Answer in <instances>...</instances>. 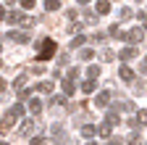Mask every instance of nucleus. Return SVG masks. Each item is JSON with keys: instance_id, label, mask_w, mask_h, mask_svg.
Returning a JSON list of instances; mask_svg holds the SVG:
<instances>
[{"instance_id": "obj_22", "label": "nucleus", "mask_w": 147, "mask_h": 145, "mask_svg": "<svg viewBox=\"0 0 147 145\" xmlns=\"http://www.w3.org/2000/svg\"><path fill=\"white\" fill-rule=\"evenodd\" d=\"M26 79H29L26 74H18V77H16V82H13V87H16V90H21V87L26 84Z\"/></svg>"}, {"instance_id": "obj_23", "label": "nucleus", "mask_w": 147, "mask_h": 145, "mask_svg": "<svg viewBox=\"0 0 147 145\" xmlns=\"http://www.w3.org/2000/svg\"><path fill=\"white\" fill-rule=\"evenodd\" d=\"M87 77L97 79V77H100V66H89V69H87Z\"/></svg>"}, {"instance_id": "obj_30", "label": "nucleus", "mask_w": 147, "mask_h": 145, "mask_svg": "<svg viewBox=\"0 0 147 145\" xmlns=\"http://www.w3.org/2000/svg\"><path fill=\"white\" fill-rule=\"evenodd\" d=\"M139 71H144V74H147V56H144V61H142V66H139Z\"/></svg>"}, {"instance_id": "obj_29", "label": "nucleus", "mask_w": 147, "mask_h": 145, "mask_svg": "<svg viewBox=\"0 0 147 145\" xmlns=\"http://www.w3.org/2000/svg\"><path fill=\"white\" fill-rule=\"evenodd\" d=\"M5 87H8V84H5V79H3V77H0V95H3V93H5Z\"/></svg>"}, {"instance_id": "obj_10", "label": "nucleus", "mask_w": 147, "mask_h": 145, "mask_svg": "<svg viewBox=\"0 0 147 145\" xmlns=\"http://www.w3.org/2000/svg\"><path fill=\"white\" fill-rule=\"evenodd\" d=\"M95 87H97V82L89 77V79H84V82H82V93H87V95H89V93H95Z\"/></svg>"}, {"instance_id": "obj_16", "label": "nucleus", "mask_w": 147, "mask_h": 145, "mask_svg": "<svg viewBox=\"0 0 147 145\" xmlns=\"http://www.w3.org/2000/svg\"><path fill=\"white\" fill-rule=\"evenodd\" d=\"M50 90H53V82H40L34 87V93H50Z\"/></svg>"}, {"instance_id": "obj_13", "label": "nucleus", "mask_w": 147, "mask_h": 145, "mask_svg": "<svg viewBox=\"0 0 147 145\" xmlns=\"http://www.w3.org/2000/svg\"><path fill=\"white\" fill-rule=\"evenodd\" d=\"M134 56H137V50H134V48H126V50H121L118 58H121V61H131Z\"/></svg>"}, {"instance_id": "obj_34", "label": "nucleus", "mask_w": 147, "mask_h": 145, "mask_svg": "<svg viewBox=\"0 0 147 145\" xmlns=\"http://www.w3.org/2000/svg\"><path fill=\"white\" fill-rule=\"evenodd\" d=\"M137 3H142V0H137Z\"/></svg>"}, {"instance_id": "obj_28", "label": "nucleus", "mask_w": 147, "mask_h": 145, "mask_svg": "<svg viewBox=\"0 0 147 145\" xmlns=\"http://www.w3.org/2000/svg\"><path fill=\"white\" fill-rule=\"evenodd\" d=\"M21 8H34V0H21Z\"/></svg>"}, {"instance_id": "obj_31", "label": "nucleus", "mask_w": 147, "mask_h": 145, "mask_svg": "<svg viewBox=\"0 0 147 145\" xmlns=\"http://www.w3.org/2000/svg\"><path fill=\"white\" fill-rule=\"evenodd\" d=\"M3 16H5V8H3V5H0V21H3Z\"/></svg>"}, {"instance_id": "obj_2", "label": "nucleus", "mask_w": 147, "mask_h": 145, "mask_svg": "<svg viewBox=\"0 0 147 145\" xmlns=\"http://www.w3.org/2000/svg\"><path fill=\"white\" fill-rule=\"evenodd\" d=\"M53 56H55V40H53V37H45V40L40 42L37 58H40V61H47V58H53Z\"/></svg>"}, {"instance_id": "obj_3", "label": "nucleus", "mask_w": 147, "mask_h": 145, "mask_svg": "<svg viewBox=\"0 0 147 145\" xmlns=\"http://www.w3.org/2000/svg\"><path fill=\"white\" fill-rule=\"evenodd\" d=\"M121 40H126L129 45H139V42L144 40V29H131V32L121 34Z\"/></svg>"}, {"instance_id": "obj_32", "label": "nucleus", "mask_w": 147, "mask_h": 145, "mask_svg": "<svg viewBox=\"0 0 147 145\" xmlns=\"http://www.w3.org/2000/svg\"><path fill=\"white\" fill-rule=\"evenodd\" d=\"M5 3H8V5H13V3H16V0H5Z\"/></svg>"}, {"instance_id": "obj_26", "label": "nucleus", "mask_w": 147, "mask_h": 145, "mask_svg": "<svg viewBox=\"0 0 147 145\" xmlns=\"http://www.w3.org/2000/svg\"><path fill=\"white\" fill-rule=\"evenodd\" d=\"M68 77H71V79H76V77H79V66H74V69H68Z\"/></svg>"}, {"instance_id": "obj_11", "label": "nucleus", "mask_w": 147, "mask_h": 145, "mask_svg": "<svg viewBox=\"0 0 147 145\" xmlns=\"http://www.w3.org/2000/svg\"><path fill=\"white\" fill-rule=\"evenodd\" d=\"M61 82H63V93H66V95H74V90H76L74 79H71V77H66V79H61Z\"/></svg>"}, {"instance_id": "obj_33", "label": "nucleus", "mask_w": 147, "mask_h": 145, "mask_svg": "<svg viewBox=\"0 0 147 145\" xmlns=\"http://www.w3.org/2000/svg\"><path fill=\"white\" fill-rule=\"evenodd\" d=\"M79 3H82V5H87V3H89V0H79Z\"/></svg>"}, {"instance_id": "obj_4", "label": "nucleus", "mask_w": 147, "mask_h": 145, "mask_svg": "<svg viewBox=\"0 0 147 145\" xmlns=\"http://www.w3.org/2000/svg\"><path fill=\"white\" fill-rule=\"evenodd\" d=\"M37 127H40V124H37V119H32V121H24V127H21V129H18V137H32L34 132H37Z\"/></svg>"}, {"instance_id": "obj_7", "label": "nucleus", "mask_w": 147, "mask_h": 145, "mask_svg": "<svg viewBox=\"0 0 147 145\" xmlns=\"http://www.w3.org/2000/svg\"><path fill=\"white\" fill-rule=\"evenodd\" d=\"M8 37L16 40V42H29V34H26V32H18V29H11V32H8Z\"/></svg>"}, {"instance_id": "obj_27", "label": "nucleus", "mask_w": 147, "mask_h": 145, "mask_svg": "<svg viewBox=\"0 0 147 145\" xmlns=\"http://www.w3.org/2000/svg\"><path fill=\"white\" fill-rule=\"evenodd\" d=\"M89 40H92V42H105V34H100V32H97L95 37H89Z\"/></svg>"}, {"instance_id": "obj_19", "label": "nucleus", "mask_w": 147, "mask_h": 145, "mask_svg": "<svg viewBox=\"0 0 147 145\" xmlns=\"http://www.w3.org/2000/svg\"><path fill=\"white\" fill-rule=\"evenodd\" d=\"M121 21H129V19H134V11L131 8H121V16H118Z\"/></svg>"}, {"instance_id": "obj_25", "label": "nucleus", "mask_w": 147, "mask_h": 145, "mask_svg": "<svg viewBox=\"0 0 147 145\" xmlns=\"http://www.w3.org/2000/svg\"><path fill=\"white\" fill-rule=\"evenodd\" d=\"M113 58H116L113 50H102V61H113Z\"/></svg>"}, {"instance_id": "obj_15", "label": "nucleus", "mask_w": 147, "mask_h": 145, "mask_svg": "<svg viewBox=\"0 0 147 145\" xmlns=\"http://www.w3.org/2000/svg\"><path fill=\"white\" fill-rule=\"evenodd\" d=\"M18 24H21V27H32L34 19H32V16H26V13H18Z\"/></svg>"}, {"instance_id": "obj_8", "label": "nucleus", "mask_w": 147, "mask_h": 145, "mask_svg": "<svg viewBox=\"0 0 147 145\" xmlns=\"http://www.w3.org/2000/svg\"><path fill=\"white\" fill-rule=\"evenodd\" d=\"M118 77H121L123 82H134V71L129 69V66H121V69H118Z\"/></svg>"}, {"instance_id": "obj_20", "label": "nucleus", "mask_w": 147, "mask_h": 145, "mask_svg": "<svg viewBox=\"0 0 147 145\" xmlns=\"http://www.w3.org/2000/svg\"><path fill=\"white\" fill-rule=\"evenodd\" d=\"M58 8H61L58 0H45V11H50V13H53V11H58Z\"/></svg>"}, {"instance_id": "obj_1", "label": "nucleus", "mask_w": 147, "mask_h": 145, "mask_svg": "<svg viewBox=\"0 0 147 145\" xmlns=\"http://www.w3.org/2000/svg\"><path fill=\"white\" fill-rule=\"evenodd\" d=\"M21 116H24V106H21V103H16V106L11 108V111L3 116V121H0V135H5V132L11 129V127H13L18 119H21Z\"/></svg>"}, {"instance_id": "obj_21", "label": "nucleus", "mask_w": 147, "mask_h": 145, "mask_svg": "<svg viewBox=\"0 0 147 145\" xmlns=\"http://www.w3.org/2000/svg\"><path fill=\"white\" fill-rule=\"evenodd\" d=\"M84 42H87V37H84V34H76V37L71 40V48H82Z\"/></svg>"}, {"instance_id": "obj_9", "label": "nucleus", "mask_w": 147, "mask_h": 145, "mask_svg": "<svg viewBox=\"0 0 147 145\" xmlns=\"http://www.w3.org/2000/svg\"><path fill=\"white\" fill-rule=\"evenodd\" d=\"M95 135H97V127L95 124H82V137L89 140V137H95Z\"/></svg>"}, {"instance_id": "obj_5", "label": "nucleus", "mask_w": 147, "mask_h": 145, "mask_svg": "<svg viewBox=\"0 0 147 145\" xmlns=\"http://www.w3.org/2000/svg\"><path fill=\"white\" fill-rule=\"evenodd\" d=\"M97 135H100L102 140H110V137H113V124H110V121L105 119V121L97 127Z\"/></svg>"}, {"instance_id": "obj_18", "label": "nucleus", "mask_w": 147, "mask_h": 145, "mask_svg": "<svg viewBox=\"0 0 147 145\" xmlns=\"http://www.w3.org/2000/svg\"><path fill=\"white\" fill-rule=\"evenodd\" d=\"M50 106H53V108H55V106H58V108H61V106H66V93H63V95H55V98L50 100Z\"/></svg>"}, {"instance_id": "obj_14", "label": "nucleus", "mask_w": 147, "mask_h": 145, "mask_svg": "<svg viewBox=\"0 0 147 145\" xmlns=\"http://www.w3.org/2000/svg\"><path fill=\"white\" fill-rule=\"evenodd\" d=\"M131 124H142V127H147V111H137V116H134Z\"/></svg>"}, {"instance_id": "obj_12", "label": "nucleus", "mask_w": 147, "mask_h": 145, "mask_svg": "<svg viewBox=\"0 0 147 145\" xmlns=\"http://www.w3.org/2000/svg\"><path fill=\"white\" fill-rule=\"evenodd\" d=\"M40 111H42V103L37 100V98H34V100H29V114H32V116H37Z\"/></svg>"}, {"instance_id": "obj_35", "label": "nucleus", "mask_w": 147, "mask_h": 145, "mask_svg": "<svg viewBox=\"0 0 147 145\" xmlns=\"http://www.w3.org/2000/svg\"><path fill=\"white\" fill-rule=\"evenodd\" d=\"M0 63H3V61H0Z\"/></svg>"}, {"instance_id": "obj_6", "label": "nucleus", "mask_w": 147, "mask_h": 145, "mask_svg": "<svg viewBox=\"0 0 147 145\" xmlns=\"http://www.w3.org/2000/svg\"><path fill=\"white\" fill-rule=\"evenodd\" d=\"M95 106H97V108H108V106H110V93H108V90L95 98Z\"/></svg>"}, {"instance_id": "obj_24", "label": "nucleus", "mask_w": 147, "mask_h": 145, "mask_svg": "<svg viewBox=\"0 0 147 145\" xmlns=\"http://www.w3.org/2000/svg\"><path fill=\"white\" fill-rule=\"evenodd\" d=\"M79 58H84V61H89V58H95V53H92L89 48H84V50H79Z\"/></svg>"}, {"instance_id": "obj_17", "label": "nucleus", "mask_w": 147, "mask_h": 145, "mask_svg": "<svg viewBox=\"0 0 147 145\" xmlns=\"http://www.w3.org/2000/svg\"><path fill=\"white\" fill-rule=\"evenodd\" d=\"M108 11H110V3H108V0H97V13H102V16H105Z\"/></svg>"}]
</instances>
